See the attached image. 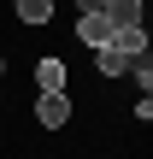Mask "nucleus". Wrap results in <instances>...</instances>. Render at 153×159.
Segmentation results:
<instances>
[{"instance_id": "nucleus-1", "label": "nucleus", "mask_w": 153, "mask_h": 159, "mask_svg": "<svg viewBox=\"0 0 153 159\" xmlns=\"http://www.w3.org/2000/svg\"><path fill=\"white\" fill-rule=\"evenodd\" d=\"M65 83H71L65 59H41V65H35V89H41V94H65Z\"/></svg>"}, {"instance_id": "nucleus-2", "label": "nucleus", "mask_w": 153, "mask_h": 159, "mask_svg": "<svg viewBox=\"0 0 153 159\" xmlns=\"http://www.w3.org/2000/svg\"><path fill=\"white\" fill-rule=\"evenodd\" d=\"M77 35H83L88 47H106V41H112V24H106V12H83V18H77Z\"/></svg>"}, {"instance_id": "nucleus-3", "label": "nucleus", "mask_w": 153, "mask_h": 159, "mask_svg": "<svg viewBox=\"0 0 153 159\" xmlns=\"http://www.w3.org/2000/svg\"><path fill=\"white\" fill-rule=\"evenodd\" d=\"M106 47H118L124 59H147V30H142V24H136V30H112Z\"/></svg>"}, {"instance_id": "nucleus-4", "label": "nucleus", "mask_w": 153, "mask_h": 159, "mask_svg": "<svg viewBox=\"0 0 153 159\" xmlns=\"http://www.w3.org/2000/svg\"><path fill=\"white\" fill-rule=\"evenodd\" d=\"M35 118H41L47 130H59V124L71 118V100H65V94H35Z\"/></svg>"}, {"instance_id": "nucleus-5", "label": "nucleus", "mask_w": 153, "mask_h": 159, "mask_svg": "<svg viewBox=\"0 0 153 159\" xmlns=\"http://www.w3.org/2000/svg\"><path fill=\"white\" fill-rule=\"evenodd\" d=\"M100 12H106L112 30H136V24H142V0H106Z\"/></svg>"}, {"instance_id": "nucleus-6", "label": "nucleus", "mask_w": 153, "mask_h": 159, "mask_svg": "<svg viewBox=\"0 0 153 159\" xmlns=\"http://www.w3.org/2000/svg\"><path fill=\"white\" fill-rule=\"evenodd\" d=\"M94 65H100V77H124V71H130V59H124L118 47H94Z\"/></svg>"}, {"instance_id": "nucleus-7", "label": "nucleus", "mask_w": 153, "mask_h": 159, "mask_svg": "<svg viewBox=\"0 0 153 159\" xmlns=\"http://www.w3.org/2000/svg\"><path fill=\"white\" fill-rule=\"evenodd\" d=\"M18 18L24 24H47L53 18V0H18Z\"/></svg>"}, {"instance_id": "nucleus-8", "label": "nucleus", "mask_w": 153, "mask_h": 159, "mask_svg": "<svg viewBox=\"0 0 153 159\" xmlns=\"http://www.w3.org/2000/svg\"><path fill=\"white\" fill-rule=\"evenodd\" d=\"M130 71H136V83H142V94H147V89H153V65H147V59H130Z\"/></svg>"}, {"instance_id": "nucleus-9", "label": "nucleus", "mask_w": 153, "mask_h": 159, "mask_svg": "<svg viewBox=\"0 0 153 159\" xmlns=\"http://www.w3.org/2000/svg\"><path fill=\"white\" fill-rule=\"evenodd\" d=\"M77 6H83V12H100V6H106V0H77Z\"/></svg>"}, {"instance_id": "nucleus-10", "label": "nucleus", "mask_w": 153, "mask_h": 159, "mask_svg": "<svg viewBox=\"0 0 153 159\" xmlns=\"http://www.w3.org/2000/svg\"><path fill=\"white\" fill-rule=\"evenodd\" d=\"M0 77H6V59H0Z\"/></svg>"}]
</instances>
